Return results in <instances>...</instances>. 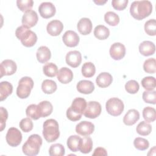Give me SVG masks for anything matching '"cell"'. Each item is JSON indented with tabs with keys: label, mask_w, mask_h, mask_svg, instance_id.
Masks as SVG:
<instances>
[{
	"label": "cell",
	"mask_w": 156,
	"mask_h": 156,
	"mask_svg": "<svg viewBox=\"0 0 156 156\" xmlns=\"http://www.w3.org/2000/svg\"><path fill=\"white\" fill-rule=\"evenodd\" d=\"M152 3L147 0L135 1L130 5V13L137 20H141L152 13Z\"/></svg>",
	"instance_id": "6da1fadb"
},
{
	"label": "cell",
	"mask_w": 156,
	"mask_h": 156,
	"mask_svg": "<svg viewBox=\"0 0 156 156\" xmlns=\"http://www.w3.org/2000/svg\"><path fill=\"white\" fill-rule=\"evenodd\" d=\"M87 102L82 98H75L71 105L66 110V116L68 119L72 121H76L80 119L87 107Z\"/></svg>",
	"instance_id": "7a4b0ae2"
},
{
	"label": "cell",
	"mask_w": 156,
	"mask_h": 156,
	"mask_svg": "<svg viewBox=\"0 0 156 156\" xmlns=\"http://www.w3.org/2000/svg\"><path fill=\"white\" fill-rule=\"evenodd\" d=\"M42 143V138L39 135L32 134L23 145V152L28 156L37 155L39 153Z\"/></svg>",
	"instance_id": "3957f363"
},
{
	"label": "cell",
	"mask_w": 156,
	"mask_h": 156,
	"mask_svg": "<svg viewBox=\"0 0 156 156\" xmlns=\"http://www.w3.org/2000/svg\"><path fill=\"white\" fill-rule=\"evenodd\" d=\"M43 135L49 143L57 140L60 136L59 126L57 121L54 119L46 120L43 125Z\"/></svg>",
	"instance_id": "277c9868"
},
{
	"label": "cell",
	"mask_w": 156,
	"mask_h": 156,
	"mask_svg": "<svg viewBox=\"0 0 156 156\" xmlns=\"http://www.w3.org/2000/svg\"><path fill=\"white\" fill-rule=\"evenodd\" d=\"M15 35L21 41L22 44L26 47L34 46L37 41L36 34L24 26H21L16 28Z\"/></svg>",
	"instance_id": "5b68a950"
},
{
	"label": "cell",
	"mask_w": 156,
	"mask_h": 156,
	"mask_svg": "<svg viewBox=\"0 0 156 156\" xmlns=\"http://www.w3.org/2000/svg\"><path fill=\"white\" fill-rule=\"evenodd\" d=\"M33 87L34 81L32 79L28 76L23 77L19 80L16 88V94L21 99H26L30 95Z\"/></svg>",
	"instance_id": "8992f818"
},
{
	"label": "cell",
	"mask_w": 156,
	"mask_h": 156,
	"mask_svg": "<svg viewBox=\"0 0 156 156\" xmlns=\"http://www.w3.org/2000/svg\"><path fill=\"white\" fill-rule=\"evenodd\" d=\"M107 113L113 116L120 115L124 110V105L123 102L118 98H112L109 99L105 104Z\"/></svg>",
	"instance_id": "52a82bcc"
},
{
	"label": "cell",
	"mask_w": 156,
	"mask_h": 156,
	"mask_svg": "<svg viewBox=\"0 0 156 156\" xmlns=\"http://www.w3.org/2000/svg\"><path fill=\"white\" fill-rule=\"evenodd\" d=\"M5 139L9 145L12 147H16L22 141V134L17 128L10 127L7 132Z\"/></svg>",
	"instance_id": "ba28073f"
},
{
	"label": "cell",
	"mask_w": 156,
	"mask_h": 156,
	"mask_svg": "<svg viewBox=\"0 0 156 156\" xmlns=\"http://www.w3.org/2000/svg\"><path fill=\"white\" fill-rule=\"evenodd\" d=\"M101 105L97 101H89L83 112L86 118L94 119L99 116L101 113Z\"/></svg>",
	"instance_id": "9c48e42d"
},
{
	"label": "cell",
	"mask_w": 156,
	"mask_h": 156,
	"mask_svg": "<svg viewBox=\"0 0 156 156\" xmlns=\"http://www.w3.org/2000/svg\"><path fill=\"white\" fill-rule=\"evenodd\" d=\"M38 20V17L36 12L32 10L26 12L22 17V24L24 27L30 29L35 26Z\"/></svg>",
	"instance_id": "30bf717a"
},
{
	"label": "cell",
	"mask_w": 156,
	"mask_h": 156,
	"mask_svg": "<svg viewBox=\"0 0 156 156\" xmlns=\"http://www.w3.org/2000/svg\"><path fill=\"white\" fill-rule=\"evenodd\" d=\"M109 52L112 58H113L115 60H119L125 56V46L123 44L119 42L114 43L110 46Z\"/></svg>",
	"instance_id": "8fae6325"
},
{
	"label": "cell",
	"mask_w": 156,
	"mask_h": 156,
	"mask_svg": "<svg viewBox=\"0 0 156 156\" xmlns=\"http://www.w3.org/2000/svg\"><path fill=\"white\" fill-rule=\"evenodd\" d=\"M17 69L16 63L12 60H3L0 66L1 77L4 76H10L13 74Z\"/></svg>",
	"instance_id": "7c38bea8"
},
{
	"label": "cell",
	"mask_w": 156,
	"mask_h": 156,
	"mask_svg": "<svg viewBox=\"0 0 156 156\" xmlns=\"http://www.w3.org/2000/svg\"><path fill=\"white\" fill-rule=\"evenodd\" d=\"M38 11L41 16L46 19L54 16L56 9L52 2H43L39 5Z\"/></svg>",
	"instance_id": "4fadbf2b"
},
{
	"label": "cell",
	"mask_w": 156,
	"mask_h": 156,
	"mask_svg": "<svg viewBox=\"0 0 156 156\" xmlns=\"http://www.w3.org/2000/svg\"><path fill=\"white\" fill-rule=\"evenodd\" d=\"M94 130V125L87 121H83L76 126V132L82 136H89L93 133Z\"/></svg>",
	"instance_id": "5bb4252c"
},
{
	"label": "cell",
	"mask_w": 156,
	"mask_h": 156,
	"mask_svg": "<svg viewBox=\"0 0 156 156\" xmlns=\"http://www.w3.org/2000/svg\"><path fill=\"white\" fill-rule=\"evenodd\" d=\"M64 44L68 47H75L79 43V37L78 34L73 30L66 31L62 37Z\"/></svg>",
	"instance_id": "9a60e30c"
},
{
	"label": "cell",
	"mask_w": 156,
	"mask_h": 156,
	"mask_svg": "<svg viewBox=\"0 0 156 156\" xmlns=\"http://www.w3.org/2000/svg\"><path fill=\"white\" fill-rule=\"evenodd\" d=\"M82 62V55L78 51H71L66 55V63L73 68H76L80 65Z\"/></svg>",
	"instance_id": "2e32d148"
},
{
	"label": "cell",
	"mask_w": 156,
	"mask_h": 156,
	"mask_svg": "<svg viewBox=\"0 0 156 156\" xmlns=\"http://www.w3.org/2000/svg\"><path fill=\"white\" fill-rule=\"evenodd\" d=\"M63 29V23L57 20L51 21L46 26L48 33L51 36H58Z\"/></svg>",
	"instance_id": "e0dca14e"
},
{
	"label": "cell",
	"mask_w": 156,
	"mask_h": 156,
	"mask_svg": "<svg viewBox=\"0 0 156 156\" xmlns=\"http://www.w3.org/2000/svg\"><path fill=\"white\" fill-rule=\"evenodd\" d=\"M77 27L80 34L83 35H87L91 33L93 28V24L89 18H82L79 21Z\"/></svg>",
	"instance_id": "ac0fdd59"
},
{
	"label": "cell",
	"mask_w": 156,
	"mask_h": 156,
	"mask_svg": "<svg viewBox=\"0 0 156 156\" xmlns=\"http://www.w3.org/2000/svg\"><path fill=\"white\" fill-rule=\"evenodd\" d=\"M57 75L58 80L63 84L69 83L73 79V71L66 67L60 68L58 70Z\"/></svg>",
	"instance_id": "d6986e66"
},
{
	"label": "cell",
	"mask_w": 156,
	"mask_h": 156,
	"mask_svg": "<svg viewBox=\"0 0 156 156\" xmlns=\"http://www.w3.org/2000/svg\"><path fill=\"white\" fill-rule=\"evenodd\" d=\"M76 88L79 93L88 94L91 93L94 91V83L90 80H82L77 83Z\"/></svg>",
	"instance_id": "ffe728a7"
},
{
	"label": "cell",
	"mask_w": 156,
	"mask_h": 156,
	"mask_svg": "<svg viewBox=\"0 0 156 156\" xmlns=\"http://www.w3.org/2000/svg\"><path fill=\"white\" fill-rule=\"evenodd\" d=\"M155 51L154 43L151 41H144L139 45V51L144 56L153 55Z\"/></svg>",
	"instance_id": "44dd1931"
},
{
	"label": "cell",
	"mask_w": 156,
	"mask_h": 156,
	"mask_svg": "<svg viewBox=\"0 0 156 156\" xmlns=\"http://www.w3.org/2000/svg\"><path fill=\"white\" fill-rule=\"evenodd\" d=\"M140 119V113L135 109H130L123 118V122L127 126L135 124Z\"/></svg>",
	"instance_id": "7402d4cb"
},
{
	"label": "cell",
	"mask_w": 156,
	"mask_h": 156,
	"mask_svg": "<svg viewBox=\"0 0 156 156\" xmlns=\"http://www.w3.org/2000/svg\"><path fill=\"white\" fill-rule=\"evenodd\" d=\"M113 81L112 75L107 72L100 73L96 77V82L98 87L101 88H106L108 87Z\"/></svg>",
	"instance_id": "603a6c76"
},
{
	"label": "cell",
	"mask_w": 156,
	"mask_h": 156,
	"mask_svg": "<svg viewBox=\"0 0 156 156\" xmlns=\"http://www.w3.org/2000/svg\"><path fill=\"white\" fill-rule=\"evenodd\" d=\"M36 56L37 60L41 63H44L50 60L51 53L49 49L45 46H41L37 49Z\"/></svg>",
	"instance_id": "cb8c5ba5"
},
{
	"label": "cell",
	"mask_w": 156,
	"mask_h": 156,
	"mask_svg": "<svg viewBox=\"0 0 156 156\" xmlns=\"http://www.w3.org/2000/svg\"><path fill=\"white\" fill-rule=\"evenodd\" d=\"M13 91L12 85L7 81H2L0 83V100H5Z\"/></svg>",
	"instance_id": "d4e9b609"
},
{
	"label": "cell",
	"mask_w": 156,
	"mask_h": 156,
	"mask_svg": "<svg viewBox=\"0 0 156 156\" xmlns=\"http://www.w3.org/2000/svg\"><path fill=\"white\" fill-rule=\"evenodd\" d=\"M93 148L92 139L88 136H84L80 142L79 151L83 154L90 153Z\"/></svg>",
	"instance_id": "484cf974"
},
{
	"label": "cell",
	"mask_w": 156,
	"mask_h": 156,
	"mask_svg": "<svg viewBox=\"0 0 156 156\" xmlns=\"http://www.w3.org/2000/svg\"><path fill=\"white\" fill-rule=\"evenodd\" d=\"M40 113L41 117L44 118L50 115L53 110V107L52 104L47 101H43L40 102L38 104Z\"/></svg>",
	"instance_id": "4316f807"
},
{
	"label": "cell",
	"mask_w": 156,
	"mask_h": 156,
	"mask_svg": "<svg viewBox=\"0 0 156 156\" xmlns=\"http://www.w3.org/2000/svg\"><path fill=\"white\" fill-rule=\"evenodd\" d=\"M94 35L99 40H105L110 35V30L104 25H98L94 29Z\"/></svg>",
	"instance_id": "83f0119b"
},
{
	"label": "cell",
	"mask_w": 156,
	"mask_h": 156,
	"mask_svg": "<svg viewBox=\"0 0 156 156\" xmlns=\"http://www.w3.org/2000/svg\"><path fill=\"white\" fill-rule=\"evenodd\" d=\"M57 88V83L52 80L46 79L41 83L42 91L45 94H52L56 91Z\"/></svg>",
	"instance_id": "f1b7e54d"
},
{
	"label": "cell",
	"mask_w": 156,
	"mask_h": 156,
	"mask_svg": "<svg viewBox=\"0 0 156 156\" xmlns=\"http://www.w3.org/2000/svg\"><path fill=\"white\" fill-rule=\"evenodd\" d=\"M81 138L78 135H71L67 140V146L73 152L79 151V146Z\"/></svg>",
	"instance_id": "f546056e"
},
{
	"label": "cell",
	"mask_w": 156,
	"mask_h": 156,
	"mask_svg": "<svg viewBox=\"0 0 156 156\" xmlns=\"http://www.w3.org/2000/svg\"><path fill=\"white\" fill-rule=\"evenodd\" d=\"M26 113L27 117L34 120H37L41 118L38 106L36 104L29 105L26 110Z\"/></svg>",
	"instance_id": "4dcf8cb0"
},
{
	"label": "cell",
	"mask_w": 156,
	"mask_h": 156,
	"mask_svg": "<svg viewBox=\"0 0 156 156\" xmlns=\"http://www.w3.org/2000/svg\"><path fill=\"white\" fill-rule=\"evenodd\" d=\"M136 130L139 135L142 136H146L151 133L152 131V126L146 121H143L137 125Z\"/></svg>",
	"instance_id": "1f68e13d"
},
{
	"label": "cell",
	"mask_w": 156,
	"mask_h": 156,
	"mask_svg": "<svg viewBox=\"0 0 156 156\" xmlns=\"http://www.w3.org/2000/svg\"><path fill=\"white\" fill-rule=\"evenodd\" d=\"M96 72L94 65L91 62H85L82 66V74L85 77H93Z\"/></svg>",
	"instance_id": "d6a6232c"
},
{
	"label": "cell",
	"mask_w": 156,
	"mask_h": 156,
	"mask_svg": "<svg viewBox=\"0 0 156 156\" xmlns=\"http://www.w3.org/2000/svg\"><path fill=\"white\" fill-rule=\"evenodd\" d=\"M43 73L48 77H53L58 73V68L57 65L52 62L46 63L43 67Z\"/></svg>",
	"instance_id": "836d02e7"
},
{
	"label": "cell",
	"mask_w": 156,
	"mask_h": 156,
	"mask_svg": "<svg viewBox=\"0 0 156 156\" xmlns=\"http://www.w3.org/2000/svg\"><path fill=\"white\" fill-rule=\"evenodd\" d=\"M143 116L147 122H154L156 119L155 109L151 107H146L143 110Z\"/></svg>",
	"instance_id": "e575fe53"
},
{
	"label": "cell",
	"mask_w": 156,
	"mask_h": 156,
	"mask_svg": "<svg viewBox=\"0 0 156 156\" xmlns=\"http://www.w3.org/2000/svg\"><path fill=\"white\" fill-rule=\"evenodd\" d=\"M104 20L110 26H116L119 22V16L113 12H107L104 15Z\"/></svg>",
	"instance_id": "d590c367"
},
{
	"label": "cell",
	"mask_w": 156,
	"mask_h": 156,
	"mask_svg": "<svg viewBox=\"0 0 156 156\" xmlns=\"http://www.w3.org/2000/svg\"><path fill=\"white\" fill-rule=\"evenodd\" d=\"M142 87L147 91L154 90L156 87V80L154 77L147 76L141 80Z\"/></svg>",
	"instance_id": "8d00e7d4"
},
{
	"label": "cell",
	"mask_w": 156,
	"mask_h": 156,
	"mask_svg": "<svg viewBox=\"0 0 156 156\" xmlns=\"http://www.w3.org/2000/svg\"><path fill=\"white\" fill-rule=\"evenodd\" d=\"M65 151L63 146L59 143L52 144L49 149V154L51 156H63Z\"/></svg>",
	"instance_id": "74e56055"
},
{
	"label": "cell",
	"mask_w": 156,
	"mask_h": 156,
	"mask_svg": "<svg viewBox=\"0 0 156 156\" xmlns=\"http://www.w3.org/2000/svg\"><path fill=\"white\" fill-rule=\"evenodd\" d=\"M144 71L149 74H154L156 71V61L154 58L146 60L143 63Z\"/></svg>",
	"instance_id": "f35d334b"
},
{
	"label": "cell",
	"mask_w": 156,
	"mask_h": 156,
	"mask_svg": "<svg viewBox=\"0 0 156 156\" xmlns=\"http://www.w3.org/2000/svg\"><path fill=\"white\" fill-rule=\"evenodd\" d=\"M145 32L151 36H155L156 34V21L155 19H151L144 24Z\"/></svg>",
	"instance_id": "ab89813d"
},
{
	"label": "cell",
	"mask_w": 156,
	"mask_h": 156,
	"mask_svg": "<svg viewBox=\"0 0 156 156\" xmlns=\"http://www.w3.org/2000/svg\"><path fill=\"white\" fill-rule=\"evenodd\" d=\"M16 5L21 11L25 13L31 10L34 5V1L32 0H17Z\"/></svg>",
	"instance_id": "60d3db41"
},
{
	"label": "cell",
	"mask_w": 156,
	"mask_h": 156,
	"mask_svg": "<svg viewBox=\"0 0 156 156\" xmlns=\"http://www.w3.org/2000/svg\"><path fill=\"white\" fill-rule=\"evenodd\" d=\"M133 145L136 149L140 151H144L149 147V141L143 138L137 137L133 141Z\"/></svg>",
	"instance_id": "b9f144b4"
},
{
	"label": "cell",
	"mask_w": 156,
	"mask_h": 156,
	"mask_svg": "<svg viewBox=\"0 0 156 156\" xmlns=\"http://www.w3.org/2000/svg\"><path fill=\"white\" fill-rule=\"evenodd\" d=\"M142 97L143 101L146 103L152 104H156V91L155 90L144 91Z\"/></svg>",
	"instance_id": "7bdbcfd3"
},
{
	"label": "cell",
	"mask_w": 156,
	"mask_h": 156,
	"mask_svg": "<svg viewBox=\"0 0 156 156\" xmlns=\"http://www.w3.org/2000/svg\"><path fill=\"white\" fill-rule=\"evenodd\" d=\"M140 88L138 83L135 80H129L125 85V89L126 91L130 94L136 93Z\"/></svg>",
	"instance_id": "ee69618b"
},
{
	"label": "cell",
	"mask_w": 156,
	"mask_h": 156,
	"mask_svg": "<svg viewBox=\"0 0 156 156\" xmlns=\"http://www.w3.org/2000/svg\"><path fill=\"white\" fill-rule=\"evenodd\" d=\"M19 126L24 132H29L32 130L34 125L30 118H25L20 121Z\"/></svg>",
	"instance_id": "f6af8a7d"
},
{
	"label": "cell",
	"mask_w": 156,
	"mask_h": 156,
	"mask_svg": "<svg viewBox=\"0 0 156 156\" xmlns=\"http://www.w3.org/2000/svg\"><path fill=\"white\" fill-rule=\"evenodd\" d=\"M128 2V0H113L112 5L116 10H123L126 8Z\"/></svg>",
	"instance_id": "bcb514c9"
},
{
	"label": "cell",
	"mask_w": 156,
	"mask_h": 156,
	"mask_svg": "<svg viewBox=\"0 0 156 156\" xmlns=\"http://www.w3.org/2000/svg\"><path fill=\"white\" fill-rule=\"evenodd\" d=\"M8 118V112L7 110L3 107L0 108V122H1V130L2 131L5 127V122Z\"/></svg>",
	"instance_id": "7dc6e473"
},
{
	"label": "cell",
	"mask_w": 156,
	"mask_h": 156,
	"mask_svg": "<svg viewBox=\"0 0 156 156\" xmlns=\"http://www.w3.org/2000/svg\"><path fill=\"white\" fill-rule=\"evenodd\" d=\"M93 155H107V152L104 147H98L94 149Z\"/></svg>",
	"instance_id": "c3c4849f"
},
{
	"label": "cell",
	"mask_w": 156,
	"mask_h": 156,
	"mask_svg": "<svg viewBox=\"0 0 156 156\" xmlns=\"http://www.w3.org/2000/svg\"><path fill=\"white\" fill-rule=\"evenodd\" d=\"M107 2V1H94V2L98 5H103Z\"/></svg>",
	"instance_id": "681fc988"
}]
</instances>
